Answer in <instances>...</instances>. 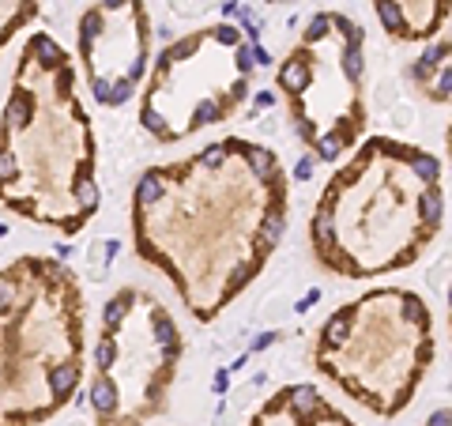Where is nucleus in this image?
<instances>
[{"label":"nucleus","instance_id":"nucleus-7","mask_svg":"<svg viewBox=\"0 0 452 426\" xmlns=\"http://www.w3.org/2000/svg\"><path fill=\"white\" fill-rule=\"evenodd\" d=\"M430 426H449V412H445V407H441V412L430 419Z\"/></svg>","mask_w":452,"mask_h":426},{"label":"nucleus","instance_id":"nucleus-1","mask_svg":"<svg viewBox=\"0 0 452 426\" xmlns=\"http://www.w3.org/2000/svg\"><path fill=\"white\" fill-rule=\"evenodd\" d=\"M76 385H79V366L76 363H56L50 369V392H53L56 400H64Z\"/></svg>","mask_w":452,"mask_h":426},{"label":"nucleus","instance_id":"nucleus-3","mask_svg":"<svg viewBox=\"0 0 452 426\" xmlns=\"http://www.w3.org/2000/svg\"><path fill=\"white\" fill-rule=\"evenodd\" d=\"M290 404H294V412L298 415H313V412H320V396H317V389H309V385H302V389H294L290 392Z\"/></svg>","mask_w":452,"mask_h":426},{"label":"nucleus","instance_id":"nucleus-4","mask_svg":"<svg viewBox=\"0 0 452 426\" xmlns=\"http://www.w3.org/2000/svg\"><path fill=\"white\" fill-rule=\"evenodd\" d=\"M76 204H79V212H94L99 207V185L91 178L76 181Z\"/></svg>","mask_w":452,"mask_h":426},{"label":"nucleus","instance_id":"nucleus-6","mask_svg":"<svg viewBox=\"0 0 452 426\" xmlns=\"http://www.w3.org/2000/svg\"><path fill=\"white\" fill-rule=\"evenodd\" d=\"M313 174V159H302V163H298V178H309Z\"/></svg>","mask_w":452,"mask_h":426},{"label":"nucleus","instance_id":"nucleus-5","mask_svg":"<svg viewBox=\"0 0 452 426\" xmlns=\"http://www.w3.org/2000/svg\"><path fill=\"white\" fill-rule=\"evenodd\" d=\"M445 57H449V45L441 42L438 50H430V53H426V57H422V64H418V68H415V79H426V76H430L433 68H438V61H445Z\"/></svg>","mask_w":452,"mask_h":426},{"label":"nucleus","instance_id":"nucleus-2","mask_svg":"<svg viewBox=\"0 0 452 426\" xmlns=\"http://www.w3.org/2000/svg\"><path fill=\"white\" fill-rule=\"evenodd\" d=\"M163 200V170H147L140 178V185H136V204L140 207H151Z\"/></svg>","mask_w":452,"mask_h":426}]
</instances>
